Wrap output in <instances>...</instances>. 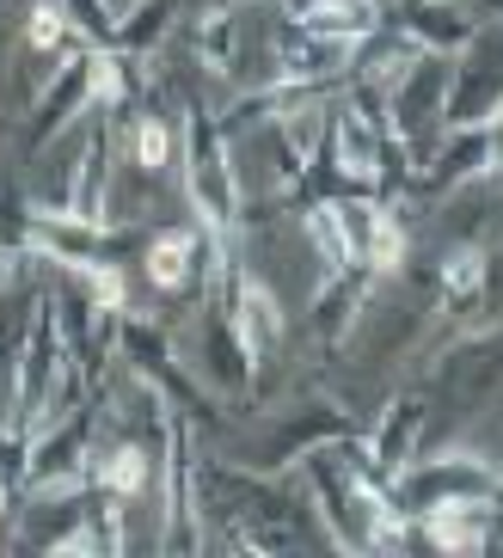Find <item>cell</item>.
Wrapping results in <instances>:
<instances>
[{
    "mask_svg": "<svg viewBox=\"0 0 503 558\" xmlns=\"http://www.w3.org/2000/svg\"><path fill=\"white\" fill-rule=\"evenodd\" d=\"M191 258H196V233L191 228L154 233V246H147V282H154V289H184Z\"/></svg>",
    "mask_w": 503,
    "mask_h": 558,
    "instance_id": "obj_1",
    "label": "cell"
},
{
    "mask_svg": "<svg viewBox=\"0 0 503 558\" xmlns=\"http://www.w3.org/2000/svg\"><path fill=\"white\" fill-rule=\"evenodd\" d=\"M147 473H154V466H147L142 448H117V454L105 460V473H98V478H105V492H111V497H135L147 485Z\"/></svg>",
    "mask_w": 503,
    "mask_h": 558,
    "instance_id": "obj_2",
    "label": "cell"
},
{
    "mask_svg": "<svg viewBox=\"0 0 503 558\" xmlns=\"http://www.w3.org/2000/svg\"><path fill=\"white\" fill-rule=\"evenodd\" d=\"M86 93H93V105L123 99V62L111 50H86Z\"/></svg>",
    "mask_w": 503,
    "mask_h": 558,
    "instance_id": "obj_3",
    "label": "cell"
},
{
    "mask_svg": "<svg viewBox=\"0 0 503 558\" xmlns=\"http://www.w3.org/2000/svg\"><path fill=\"white\" fill-rule=\"evenodd\" d=\"M362 258H369L374 270H399V258H406V233H399V221H393V215H374Z\"/></svg>",
    "mask_w": 503,
    "mask_h": 558,
    "instance_id": "obj_4",
    "label": "cell"
},
{
    "mask_svg": "<svg viewBox=\"0 0 503 558\" xmlns=\"http://www.w3.org/2000/svg\"><path fill=\"white\" fill-rule=\"evenodd\" d=\"M62 37H68V7L62 0H44V7H32V25H25V44L32 50H62Z\"/></svg>",
    "mask_w": 503,
    "mask_h": 558,
    "instance_id": "obj_5",
    "label": "cell"
},
{
    "mask_svg": "<svg viewBox=\"0 0 503 558\" xmlns=\"http://www.w3.org/2000/svg\"><path fill=\"white\" fill-rule=\"evenodd\" d=\"M135 166H147V172H166L172 166V130H166L160 117H142V130H135Z\"/></svg>",
    "mask_w": 503,
    "mask_h": 558,
    "instance_id": "obj_6",
    "label": "cell"
},
{
    "mask_svg": "<svg viewBox=\"0 0 503 558\" xmlns=\"http://www.w3.org/2000/svg\"><path fill=\"white\" fill-rule=\"evenodd\" d=\"M448 282H455V289H479V282H486V258H479V252H455V258H448Z\"/></svg>",
    "mask_w": 503,
    "mask_h": 558,
    "instance_id": "obj_7",
    "label": "cell"
}]
</instances>
